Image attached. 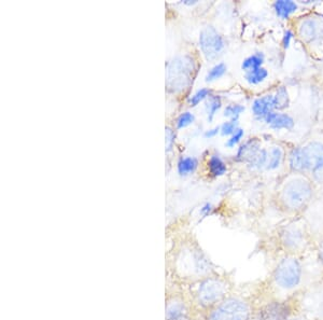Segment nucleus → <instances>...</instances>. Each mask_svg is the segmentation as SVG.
<instances>
[{"instance_id":"nucleus-37","label":"nucleus","mask_w":323,"mask_h":320,"mask_svg":"<svg viewBox=\"0 0 323 320\" xmlns=\"http://www.w3.org/2000/svg\"><path fill=\"white\" fill-rule=\"evenodd\" d=\"M320 279H321V278H320ZM321 280H322V281H323V279H321Z\"/></svg>"},{"instance_id":"nucleus-26","label":"nucleus","mask_w":323,"mask_h":320,"mask_svg":"<svg viewBox=\"0 0 323 320\" xmlns=\"http://www.w3.org/2000/svg\"><path fill=\"white\" fill-rule=\"evenodd\" d=\"M209 97H210V90L206 89V88H203V89L197 90L195 93L190 97L189 104H190V106L195 107L198 104H201L202 102L206 100V98H209Z\"/></svg>"},{"instance_id":"nucleus-4","label":"nucleus","mask_w":323,"mask_h":320,"mask_svg":"<svg viewBox=\"0 0 323 320\" xmlns=\"http://www.w3.org/2000/svg\"><path fill=\"white\" fill-rule=\"evenodd\" d=\"M262 311L259 290L250 293L236 290L214 309L202 314L200 320H257Z\"/></svg>"},{"instance_id":"nucleus-28","label":"nucleus","mask_w":323,"mask_h":320,"mask_svg":"<svg viewBox=\"0 0 323 320\" xmlns=\"http://www.w3.org/2000/svg\"><path fill=\"white\" fill-rule=\"evenodd\" d=\"M195 121L194 114L190 111H184L180 114L176 120V127L177 130H182V128L191 125Z\"/></svg>"},{"instance_id":"nucleus-14","label":"nucleus","mask_w":323,"mask_h":320,"mask_svg":"<svg viewBox=\"0 0 323 320\" xmlns=\"http://www.w3.org/2000/svg\"><path fill=\"white\" fill-rule=\"evenodd\" d=\"M275 109V96L274 95H265L263 97H259L252 103V112L257 118H265V116L272 112Z\"/></svg>"},{"instance_id":"nucleus-27","label":"nucleus","mask_w":323,"mask_h":320,"mask_svg":"<svg viewBox=\"0 0 323 320\" xmlns=\"http://www.w3.org/2000/svg\"><path fill=\"white\" fill-rule=\"evenodd\" d=\"M314 250L316 254L317 262H318L320 267V278L323 279V235L315 242Z\"/></svg>"},{"instance_id":"nucleus-12","label":"nucleus","mask_w":323,"mask_h":320,"mask_svg":"<svg viewBox=\"0 0 323 320\" xmlns=\"http://www.w3.org/2000/svg\"><path fill=\"white\" fill-rule=\"evenodd\" d=\"M299 34L307 44L323 41V21L316 16L306 17L300 24Z\"/></svg>"},{"instance_id":"nucleus-5","label":"nucleus","mask_w":323,"mask_h":320,"mask_svg":"<svg viewBox=\"0 0 323 320\" xmlns=\"http://www.w3.org/2000/svg\"><path fill=\"white\" fill-rule=\"evenodd\" d=\"M276 244L280 256H297L305 258L314 242L310 236L307 224L301 221H292L282 225L277 232Z\"/></svg>"},{"instance_id":"nucleus-19","label":"nucleus","mask_w":323,"mask_h":320,"mask_svg":"<svg viewBox=\"0 0 323 320\" xmlns=\"http://www.w3.org/2000/svg\"><path fill=\"white\" fill-rule=\"evenodd\" d=\"M264 63V55L262 53H254L252 55L246 57L241 63V69L245 70V72L250 71L253 69H258L262 67Z\"/></svg>"},{"instance_id":"nucleus-36","label":"nucleus","mask_w":323,"mask_h":320,"mask_svg":"<svg viewBox=\"0 0 323 320\" xmlns=\"http://www.w3.org/2000/svg\"><path fill=\"white\" fill-rule=\"evenodd\" d=\"M184 4L186 5H194L197 3V1H192V0H185V1H183Z\"/></svg>"},{"instance_id":"nucleus-1","label":"nucleus","mask_w":323,"mask_h":320,"mask_svg":"<svg viewBox=\"0 0 323 320\" xmlns=\"http://www.w3.org/2000/svg\"><path fill=\"white\" fill-rule=\"evenodd\" d=\"M218 270L194 237L177 239L165 255L166 282L180 287H188Z\"/></svg>"},{"instance_id":"nucleus-3","label":"nucleus","mask_w":323,"mask_h":320,"mask_svg":"<svg viewBox=\"0 0 323 320\" xmlns=\"http://www.w3.org/2000/svg\"><path fill=\"white\" fill-rule=\"evenodd\" d=\"M185 288L200 315L214 309L237 290L234 272L218 270Z\"/></svg>"},{"instance_id":"nucleus-15","label":"nucleus","mask_w":323,"mask_h":320,"mask_svg":"<svg viewBox=\"0 0 323 320\" xmlns=\"http://www.w3.org/2000/svg\"><path fill=\"white\" fill-rule=\"evenodd\" d=\"M261 149V145L259 144V141L257 140H249L245 143L237 151V155H236V159L237 161L241 162H246L249 164L251 162V160L254 158V156L260 151Z\"/></svg>"},{"instance_id":"nucleus-16","label":"nucleus","mask_w":323,"mask_h":320,"mask_svg":"<svg viewBox=\"0 0 323 320\" xmlns=\"http://www.w3.org/2000/svg\"><path fill=\"white\" fill-rule=\"evenodd\" d=\"M198 166L197 159L194 157H182L177 163V171L180 176H189L193 174Z\"/></svg>"},{"instance_id":"nucleus-9","label":"nucleus","mask_w":323,"mask_h":320,"mask_svg":"<svg viewBox=\"0 0 323 320\" xmlns=\"http://www.w3.org/2000/svg\"><path fill=\"white\" fill-rule=\"evenodd\" d=\"M323 160V145L313 141L302 148H295L291 151L289 164L292 170H313L315 166Z\"/></svg>"},{"instance_id":"nucleus-31","label":"nucleus","mask_w":323,"mask_h":320,"mask_svg":"<svg viewBox=\"0 0 323 320\" xmlns=\"http://www.w3.org/2000/svg\"><path fill=\"white\" fill-rule=\"evenodd\" d=\"M176 141V133L171 127H166L165 130V144H166V151L170 152L175 145Z\"/></svg>"},{"instance_id":"nucleus-11","label":"nucleus","mask_w":323,"mask_h":320,"mask_svg":"<svg viewBox=\"0 0 323 320\" xmlns=\"http://www.w3.org/2000/svg\"><path fill=\"white\" fill-rule=\"evenodd\" d=\"M200 48L207 60L218 58L225 49V41L214 26L204 27L200 33Z\"/></svg>"},{"instance_id":"nucleus-29","label":"nucleus","mask_w":323,"mask_h":320,"mask_svg":"<svg viewBox=\"0 0 323 320\" xmlns=\"http://www.w3.org/2000/svg\"><path fill=\"white\" fill-rule=\"evenodd\" d=\"M237 123L238 122L235 120H228L223 123V124L220 126V133L222 136H232V135L235 133V131L238 128Z\"/></svg>"},{"instance_id":"nucleus-34","label":"nucleus","mask_w":323,"mask_h":320,"mask_svg":"<svg viewBox=\"0 0 323 320\" xmlns=\"http://www.w3.org/2000/svg\"><path fill=\"white\" fill-rule=\"evenodd\" d=\"M293 33L291 32V30H285L284 32V35H283V38H282V45H283V48L284 49H288L291 45V41L292 39H293Z\"/></svg>"},{"instance_id":"nucleus-21","label":"nucleus","mask_w":323,"mask_h":320,"mask_svg":"<svg viewBox=\"0 0 323 320\" xmlns=\"http://www.w3.org/2000/svg\"><path fill=\"white\" fill-rule=\"evenodd\" d=\"M221 107H222V102H221L220 96L213 95L208 98L206 105H205V109H206L208 122H211L214 120L215 113L219 111V109Z\"/></svg>"},{"instance_id":"nucleus-2","label":"nucleus","mask_w":323,"mask_h":320,"mask_svg":"<svg viewBox=\"0 0 323 320\" xmlns=\"http://www.w3.org/2000/svg\"><path fill=\"white\" fill-rule=\"evenodd\" d=\"M307 269L305 258L282 255L272 266L267 278L258 290L263 304L285 302L294 299L304 289Z\"/></svg>"},{"instance_id":"nucleus-8","label":"nucleus","mask_w":323,"mask_h":320,"mask_svg":"<svg viewBox=\"0 0 323 320\" xmlns=\"http://www.w3.org/2000/svg\"><path fill=\"white\" fill-rule=\"evenodd\" d=\"M195 70V63L189 55H180L173 58L167 69V85L173 92L184 90L191 83Z\"/></svg>"},{"instance_id":"nucleus-10","label":"nucleus","mask_w":323,"mask_h":320,"mask_svg":"<svg viewBox=\"0 0 323 320\" xmlns=\"http://www.w3.org/2000/svg\"><path fill=\"white\" fill-rule=\"evenodd\" d=\"M299 310L316 320H323V281L319 279L296 295Z\"/></svg>"},{"instance_id":"nucleus-33","label":"nucleus","mask_w":323,"mask_h":320,"mask_svg":"<svg viewBox=\"0 0 323 320\" xmlns=\"http://www.w3.org/2000/svg\"><path fill=\"white\" fill-rule=\"evenodd\" d=\"M312 171H313L314 179L317 182L323 183V160L315 166V168Z\"/></svg>"},{"instance_id":"nucleus-25","label":"nucleus","mask_w":323,"mask_h":320,"mask_svg":"<svg viewBox=\"0 0 323 320\" xmlns=\"http://www.w3.org/2000/svg\"><path fill=\"white\" fill-rule=\"evenodd\" d=\"M245 111V106L240 104H229L224 109V116H227L229 120L238 121L239 115Z\"/></svg>"},{"instance_id":"nucleus-23","label":"nucleus","mask_w":323,"mask_h":320,"mask_svg":"<svg viewBox=\"0 0 323 320\" xmlns=\"http://www.w3.org/2000/svg\"><path fill=\"white\" fill-rule=\"evenodd\" d=\"M282 150L279 147H274L269 152V162H267L266 168L269 170H274L278 168L279 166L281 164V160H282Z\"/></svg>"},{"instance_id":"nucleus-20","label":"nucleus","mask_w":323,"mask_h":320,"mask_svg":"<svg viewBox=\"0 0 323 320\" xmlns=\"http://www.w3.org/2000/svg\"><path fill=\"white\" fill-rule=\"evenodd\" d=\"M267 77H269V71H267V69L263 68V67L245 72V80L250 85H257L262 83L265 81Z\"/></svg>"},{"instance_id":"nucleus-13","label":"nucleus","mask_w":323,"mask_h":320,"mask_svg":"<svg viewBox=\"0 0 323 320\" xmlns=\"http://www.w3.org/2000/svg\"><path fill=\"white\" fill-rule=\"evenodd\" d=\"M265 122L275 130H292L294 127V120L291 115L280 112H270L264 118Z\"/></svg>"},{"instance_id":"nucleus-32","label":"nucleus","mask_w":323,"mask_h":320,"mask_svg":"<svg viewBox=\"0 0 323 320\" xmlns=\"http://www.w3.org/2000/svg\"><path fill=\"white\" fill-rule=\"evenodd\" d=\"M282 320H316L312 316L307 315L306 313H304L299 310V307H296L294 311H292L289 315Z\"/></svg>"},{"instance_id":"nucleus-7","label":"nucleus","mask_w":323,"mask_h":320,"mask_svg":"<svg viewBox=\"0 0 323 320\" xmlns=\"http://www.w3.org/2000/svg\"><path fill=\"white\" fill-rule=\"evenodd\" d=\"M201 315L185 288L166 282L165 320H200Z\"/></svg>"},{"instance_id":"nucleus-35","label":"nucleus","mask_w":323,"mask_h":320,"mask_svg":"<svg viewBox=\"0 0 323 320\" xmlns=\"http://www.w3.org/2000/svg\"><path fill=\"white\" fill-rule=\"evenodd\" d=\"M220 133V126H215L214 128H210V130H207L206 132L204 133V137L210 139V138H214L215 137L216 135Z\"/></svg>"},{"instance_id":"nucleus-18","label":"nucleus","mask_w":323,"mask_h":320,"mask_svg":"<svg viewBox=\"0 0 323 320\" xmlns=\"http://www.w3.org/2000/svg\"><path fill=\"white\" fill-rule=\"evenodd\" d=\"M274 8L277 15L285 20V18H288L292 13H294V12L297 10V4L293 1L279 0V1H276L274 3Z\"/></svg>"},{"instance_id":"nucleus-24","label":"nucleus","mask_w":323,"mask_h":320,"mask_svg":"<svg viewBox=\"0 0 323 320\" xmlns=\"http://www.w3.org/2000/svg\"><path fill=\"white\" fill-rule=\"evenodd\" d=\"M290 104V96L288 93L287 88L280 87L275 95V109L277 110H282L287 108Z\"/></svg>"},{"instance_id":"nucleus-30","label":"nucleus","mask_w":323,"mask_h":320,"mask_svg":"<svg viewBox=\"0 0 323 320\" xmlns=\"http://www.w3.org/2000/svg\"><path fill=\"white\" fill-rule=\"evenodd\" d=\"M244 135H245V131L242 130V128L238 127L237 130L235 131V133L232 135V136H229V138L226 140L225 147L234 148L235 146H237L240 143V140L242 139V137H244Z\"/></svg>"},{"instance_id":"nucleus-17","label":"nucleus","mask_w":323,"mask_h":320,"mask_svg":"<svg viewBox=\"0 0 323 320\" xmlns=\"http://www.w3.org/2000/svg\"><path fill=\"white\" fill-rule=\"evenodd\" d=\"M209 174L214 177H221L226 173L227 167L224 161L216 155L211 156L207 162Z\"/></svg>"},{"instance_id":"nucleus-22","label":"nucleus","mask_w":323,"mask_h":320,"mask_svg":"<svg viewBox=\"0 0 323 320\" xmlns=\"http://www.w3.org/2000/svg\"><path fill=\"white\" fill-rule=\"evenodd\" d=\"M226 70H227V67L224 63L215 64L208 70L206 77H205V81L214 82V81H215V80H218L224 76Z\"/></svg>"},{"instance_id":"nucleus-6","label":"nucleus","mask_w":323,"mask_h":320,"mask_svg":"<svg viewBox=\"0 0 323 320\" xmlns=\"http://www.w3.org/2000/svg\"><path fill=\"white\" fill-rule=\"evenodd\" d=\"M314 199V187L304 178L285 182L278 196V204L285 213H301Z\"/></svg>"}]
</instances>
